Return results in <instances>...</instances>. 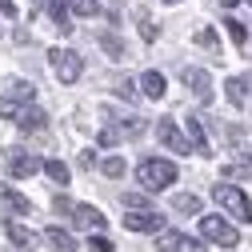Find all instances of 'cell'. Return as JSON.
I'll list each match as a JSON object with an SVG mask.
<instances>
[{
  "mask_svg": "<svg viewBox=\"0 0 252 252\" xmlns=\"http://www.w3.org/2000/svg\"><path fill=\"white\" fill-rule=\"evenodd\" d=\"M212 200L224 208L228 216H236L240 224H248V220H252V200H248L244 188H236V184H216V188H212Z\"/></svg>",
  "mask_w": 252,
  "mask_h": 252,
  "instance_id": "6da1fadb",
  "label": "cell"
},
{
  "mask_svg": "<svg viewBox=\"0 0 252 252\" xmlns=\"http://www.w3.org/2000/svg\"><path fill=\"white\" fill-rule=\"evenodd\" d=\"M136 180L148 188V192H160V188H168L176 180V164L160 160V156H148V160H140V168H136Z\"/></svg>",
  "mask_w": 252,
  "mask_h": 252,
  "instance_id": "7a4b0ae2",
  "label": "cell"
},
{
  "mask_svg": "<svg viewBox=\"0 0 252 252\" xmlns=\"http://www.w3.org/2000/svg\"><path fill=\"white\" fill-rule=\"evenodd\" d=\"M48 64H52L56 80H64V84H76L80 72H84V60L72 48H48Z\"/></svg>",
  "mask_w": 252,
  "mask_h": 252,
  "instance_id": "3957f363",
  "label": "cell"
},
{
  "mask_svg": "<svg viewBox=\"0 0 252 252\" xmlns=\"http://www.w3.org/2000/svg\"><path fill=\"white\" fill-rule=\"evenodd\" d=\"M200 236L212 240V244H220V248H236L240 244V232L228 224L224 216H200Z\"/></svg>",
  "mask_w": 252,
  "mask_h": 252,
  "instance_id": "277c9868",
  "label": "cell"
},
{
  "mask_svg": "<svg viewBox=\"0 0 252 252\" xmlns=\"http://www.w3.org/2000/svg\"><path fill=\"white\" fill-rule=\"evenodd\" d=\"M156 136H160V144H164V148H172L176 156L192 152V144H188V140L180 136V128H176V120H172V116H164L160 124H156Z\"/></svg>",
  "mask_w": 252,
  "mask_h": 252,
  "instance_id": "5b68a950",
  "label": "cell"
},
{
  "mask_svg": "<svg viewBox=\"0 0 252 252\" xmlns=\"http://www.w3.org/2000/svg\"><path fill=\"white\" fill-rule=\"evenodd\" d=\"M124 228L128 232H164V216L160 212H128L124 216Z\"/></svg>",
  "mask_w": 252,
  "mask_h": 252,
  "instance_id": "8992f818",
  "label": "cell"
},
{
  "mask_svg": "<svg viewBox=\"0 0 252 252\" xmlns=\"http://www.w3.org/2000/svg\"><path fill=\"white\" fill-rule=\"evenodd\" d=\"M72 220L80 228H92V232H100L108 220H104V212L100 208H92V204H72Z\"/></svg>",
  "mask_w": 252,
  "mask_h": 252,
  "instance_id": "52a82bcc",
  "label": "cell"
},
{
  "mask_svg": "<svg viewBox=\"0 0 252 252\" xmlns=\"http://www.w3.org/2000/svg\"><path fill=\"white\" fill-rule=\"evenodd\" d=\"M184 84L192 88V92H196V96H200L204 104L212 100V76H208L204 68H184Z\"/></svg>",
  "mask_w": 252,
  "mask_h": 252,
  "instance_id": "ba28073f",
  "label": "cell"
},
{
  "mask_svg": "<svg viewBox=\"0 0 252 252\" xmlns=\"http://www.w3.org/2000/svg\"><path fill=\"white\" fill-rule=\"evenodd\" d=\"M16 124H20V132H40L44 124H48V116H44V108H36V104H24V108L16 112Z\"/></svg>",
  "mask_w": 252,
  "mask_h": 252,
  "instance_id": "9c48e42d",
  "label": "cell"
},
{
  "mask_svg": "<svg viewBox=\"0 0 252 252\" xmlns=\"http://www.w3.org/2000/svg\"><path fill=\"white\" fill-rule=\"evenodd\" d=\"M4 232H8V240H12L20 252H32V248H36V232H28L24 224H16V220H8Z\"/></svg>",
  "mask_w": 252,
  "mask_h": 252,
  "instance_id": "30bf717a",
  "label": "cell"
},
{
  "mask_svg": "<svg viewBox=\"0 0 252 252\" xmlns=\"http://www.w3.org/2000/svg\"><path fill=\"white\" fill-rule=\"evenodd\" d=\"M160 248L164 252H200V240H188L184 232H164L160 236Z\"/></svg>",
  "mask_w": 252,
  "mask_h": 252,
  "instance_id": "8fae6325",
  "label": "cell"
},
{
  "mask_svg": "<svg viewBox=\"0 0 252 252\" xmlns=\"http://www.w3.org/2000/svg\"><path fill=\"white\" fill-rule=\"evenodd\" d=\"M224 92H228V100H232V104L240 108V104H244V100L252 96V76H232V80L224 84Z\"/></svg>",
  "mask_w": 252,
  "mask_h": 252,
  "instance_id": "7c38bea8",
  "label": "cell"
},
{
  "mask_svg": "<svg viewBox=\"0 0 252 252\" xmlns=\"http://www.w3.org/2000/svg\"><path fill=\"white\" fill-rule=\"evenodd\" d=\"M36 168H40V160H36V156H28V152L8 156V172H12V176H32Z\"/></svg>",
  "mask_w": 252,
  "mask_h": 252,
  "instance_id": "4fadbf2b",
  "label": "cell"
},
{
  "mask_svg": "<svg viewBox=\"0 0 252 252\" xmlns=\"http://www.w3.org/2000/svg\"><path fill=\"white\" fill-rule=\"evenodd\" d=\"M140 92H144L148 100H160V96H164V76H160V72H144V76H140Z\"/></svg>",
  "mask_w": 252,
  "mask_h": 252,
  "instance_id": "5bb4252c",
  "label": "cell"
},
{
  "mask_svg": "<svg viewBox=\"0 0 252 252\" xmlns=\"http://www.w3.org/2000/svg\"><path fill=\"white\" fill-rule=\"evenodd\" d=\"M188 136H192L188 144H192L196 152H204V156L212 152V148H208V136H204V124H200V116H188Z\"/></svg>",
  "mask_w": 252,
  "mask_h": 252,
  "instance_id": "9a60e30c",
  "label": "cell"
},
{
  "mask_svg": "<svg viewBox=\"0 0 252 252\" xmlns=\"http://www.w3.org/2000/svg\"><path fill=\"white\" fill-rule=\"evenodd\" d=\"M44 240L52 248H60V252H76V236H68L64 228H44Z\"/></svg>",
  "mask_w": 252,
  "mask_h": 252,
  "instance_id": "2e32d148",
  "label": "cell"
},
{
  "mask_svg": "<svg viewBox=\"0 0 252 252\" xmlns=\"http://www.w3.org/2000/svg\"><path fill=\"white\" fill-rule=\"evenodd\" d=\"M0 200H4V204H8L12 212H20V216H24V212H32V204H28V196H20V192H12L8 184H0Z\"/></svg>",
  "mask_w": 252,
  "mask_h": 252,
  "instance_id": "e0dca14e",
  "label": "cell"
},
{
  "mask_svg": "<svg viewBox=\"0 0 252 252\" xmlns=\"http://www.w3.org/2000/svg\"><path fill=\"white\" fill-rule=\"evenodd\" d=\"M40 168H44V176H48L52 184H60V188H64V184L72 180V172H68V164H60V160H44Z\"/></svg>",
  "mask_w": 252,
  "mask_h": 252,
  "instance_id": "ac0fdd59",
  "label": "cell"
},
{
  "mask_svg": "<svg viewBox=\"0 0 252 252\" xmlns=\"http://www.w3.org/2000/svg\"><path fill=\"white\" fill-rule=\"evenodd\" d=\"M32 96H36V88L28 84V80H12V84H8V96H4V100H12V104H16V100H32Z\"/></svg>",
  "mask_w": 252,
  "mask_h": 252,
  "instance_id": "d6986e66",
  "label": "cell"
},
{
  "mask_svg": "<svg viewBox=\"0 0 252 252\" xmlns=\"http://www.w3.org/2000/svg\"><path fill=\"white\" fill-rule=\"evenodd\" d=\"M172 208H176L180 216H196V212H200V200H196L192 192H184V196H176V200H172Z\"/></svg>",
  "mask_w": 252,
  "mask_h": 252,
  "instance_id": "ffe728a7",
  "label": "cell"
},
{
  "mask_svg": "<svg viewBox=\"0 0 252 252\" xmlns=\"http://www.w3.org/2000/svg\"><path fill=\"white\" fill-rule=\"evenodd\" d=\"M68 12L72 16H96L100 4H96V0H68Z\"/></svg>",
  "mask_w": 252,
  "mask_h": 252,
  "instance_id": "44dd1931",
  "label": "cell"
},
{
  "mask_svg": "<svg viewBox=\"0 0 252 252\" xmlns=\"http://www.w3.org/2000/svg\"><path fill=\"white\" fill-rule=\"evenodd\" d=\"M124 168H128V164H124V160H120V156H108V160L100 164V172H104L108 180H116V176H124Z\"/></svg>",
  "mask_w": 252,
  "mask_h": 252,
  "instance_id": "7402d4cb",
  "label": "cell"
},
{
  "mask_svg": "<svg viewBox=\"0 0 252 252\" xmlns=\"http://www.w3.org/2000/svg\"><path fill=\"white\" fill-rule=\"evenodd\" d=\"M100 48H104L112 60H120V56H124V44H120L116 36H100Z\"/></svg>",
  "mask_w": 252,
  "mask_h": 252,
  "instance_id": "603a6c76",
  "label": "cell"
},
{
  "mask_svg": "<svg viewBox=\"0 0 252 252\" xmlns=\"http://www.w3.org/2000/svg\"><path fill=\"white\" fill-rule=\"evenodd\" d=\"M224 28H228V36H232L236 44H244V40H248V28H244L240 20H232V16H228V24H224Z\"/></svg>",
  "mask_w": 252,
  "mask_h": 252,
  "instance_id": "cb8c5ba5",
  "label": "cell"
},
{
  "mask_svg": "<svg viewBox=\"0 0 252 252\" xmlns=\"http://www.w3.org/2000/svg\"><path fill=\"white\" fill-rule=\"evenodd\" d=\"M156 32H160V28H156V20H148V16L140 12V36H144V40H156Z\"/></svg>",
  "mask_w": 252,
  "mask_h": 252,
  "instance_id": "d4e9b609",
  "label": "cell"
},
{
  "mask_svg": "<svg viewBox=\"0 0 252 252\" xmlns=\"http://www.w3.org/2000/svg\"><path fill=\"white\" fill-rule=\"evenodd\" d=\"M196 44H200V48H216V32H212V28H200V32H196Z\"/></svg>",
  "mask_w": 252,
  "mask_h": 252,
  "instance_id": "484cf974",
  "label": "cell"
},
{
  "mask_svg": "<svg viewBox=\"0 0 252 252\" xmlns=\"http://www.w3.org/2000/svg\"><path fill=\"white\" fill-rule=\"evenodd\" d=\"M96 140H100V144H104V148H112V144H116V140H120V132H116V128H112V124H108V128H100V136H96Z\"/></svg>",
  "mask_w": 252,
  "mask_h": 252,
  "instance_id": "4316f807",
  "label": "cell"
},
{
  "mask_svg": "<svg viewBox=\"0 0 252 252\" xmlns=\"http://www.w3.org/2000/svg\"><path fill=\"white\" fill-rule=\"evenodd\" d=\"M92 252H112V240H104V236H92Z\"/></svg>",
  "mask_w": 252,
  "mask_h": 252,
  "instance_id": "83f0119b",
  "label": "cell"
},
{
  "mask_svg": "<svg viewBox=\"0 0 252 252\" xmlns=\"http://www.w3.org/2000/svg\"><path fill=\"white\" fill-rule=\"evenodd\" d=\"M0 12H4V16H16V4H12V0H0Z\"/></svg>",
  "mask_w": 252,
  "mask_h": 252,
  "instance_id": "f1b7e54d",
  "label": "cell"
},
{
  "mask_svg": "<svg viewBox=\"0 0 252 252\" xmlns=\"http://www.w3.org/2000/svg\"><path fill=\"white\" fill-rule=\"evenodd\" d=\"M220 4H224V8H232V4H240V0H220Z\"/></svg>",
  "mask_w": 252,
  "mask_h": 252,
  "instance_id": "f546056e",
  "label": "cell"
},
{
  "mask_svg": "<svg viewBox=\"0 0 252 252\" xmlns=\"http://www.w3.org/2000/svg\"><path fill=\"white\" fill-rule=\"evenodd\" d=\"M164 4H176V0H164Z\"/></svg>",
  "mask_w": 252,
  "mask_h": 252,
  "instance_id": "4dcf8cb0",
  "label": "cell"
},
{
  "mask_svg": "<svg viewBox=\"0 0 252 252\" xmlns=\"http://www.w3.org/2000/svg\"><path fill=\"white\" fill-rule=\"evenodd\" d=\"M248 4H252V0H248Z\"/></svg>",
  "mask_w": 252,
  "mask_h": 252,
  "instance_id": "1f68e13d",
  "label": "cell"
}]
</instances>
